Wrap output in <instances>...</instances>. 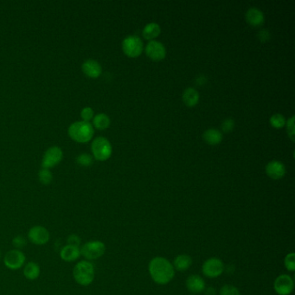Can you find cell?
<instances>
[{"instance_id": "obj_1", "label": "cell", "mask_w": 295, "mask_h": 295, "mask_svg": "<svg viewBox=\"0 0 295 295\" xmlns=\"http://www.w3.org/2000/svg\"><path fill=\"white\" fill-rule=\"evenodd\" d=\"M149 273L152 279L156 283L165 285L174 279L175 269L169 260L158 256L150 261Z\"/></svg>"}, {"instance_id": "obj_13", "label": "cell", "mask_w": 295, "mask_h": 295, "mask_svg": "<svg viewBox=\"0 0 295 295\" xmlns=\"http://www.w3.org/2000/svg\"><path fill=\"white\" fill-rule=\"evenodd\" d=\"M266 174L273 179H280L286 174V167L281 162L272 160L266 165Z\"/></svg>"}, {"instance_id": "obj_31", "label": "cell", "mask_w": 295, "mask_h": 295, "mask_svg": "<svg viewBox=\"0 0 295 295\" xmlns=\"http://www.w3.org/2000/svg\"><path fill=\"white\" fill-rule=\"evenodd\" d=\"M81 243H82V239H81V237L77 236V235H75V234H72V235H70V236H68V245H71V246H74V247H78V248H80Z\"/></svg>"}, {"instance_id": "obj_8", "label": "cell", "mask_w": 295, "mask_h": 295, "mask_svg": "<svg viewBox=\"0 0 295 295\" xmlns=\"http://www.w3.org/2000/svg\"><path fill=\"white\" fill-rule=\"evenodd\" d=\"M26 257L19 249H12L5 254L4 264L6 268L11 270H18L24 265Z\"/></svg>"}, {"instance_id": "obj_3", "label": "cell", "mask_w": 295, "mask_h": 295, "mask_svg": "<svg viewBox=\"0 0 295 295\" xmlns=\"http://www.w3.org/2000/svg\"><path fill=\"white\" fill-rule=\"evenodd\" d=\"M69 135L75 141L86 143L93 138L94 128L89 122H74L69 127Z\"/></svg>"}, {"instance_id": "obj_23", "label": "cell", "mask_w": 295, "mask_h": 295, "mask_svg": "<svg viewBox=\"0 0 295 295\" xmlns=\"http://www.w3.org/2000/svg\"><path fill=\"white\" fill-rule=\"evenodd\" d=\"M94 126L100 130H104L110 125V119L105 114H99L95 115L93 120Z\"/></svg>"}, {"instance_id": "obj_18", "label": "cell", "mask_w": 295, "mask_h": 295, "mask_svg": "<svg viewBox=\"0 0 295 295\" xmlns=\"http://www.w3.org/2000/svg\"><path fill=\"white\" fill-rule=\"evenodd\" d=\"M24 276L28 280H35L39 277L41 268L38 264L35 261L28 262L24 268Z\"/></svg>"}, {"instance_id": "obj_30", "label": "cell", "mask_w": 295, "mask_h": 295, "mask_svg": "<svg viewBox=\"0 0 295 295\" xmlns=\"http://www.w3.org/2000/svg\"><path fill=\"white\" fill-rule=\"evenodd\" d=\"M81 117L83 118V121L89 122L94 119V111L89 106H86L81 112Z\"/></svg>"}, {"instance_id": "obj_22", "label": "cell", "mask_w": 295, "mask_h": 295, "mask_svg": "<svg viewBox=\"0 0 295 295\" xmlns=\"http://www.w3.org/2000/svg\"><path fill=\"white\" fill-rule=\"evenodd\" d=\"M161 29L157 23H149L143 29V35L146 39L152 40L160 34Z\"/></svg>"}, {"instance_id": "obj_19", "label": "cell", "mask_w": 295, "mask_h": 295, "mask_svg": "<svg viewBox=\"0 0 295 295\" xmlns=\"http://www.w3.org/2000/svg\"><path fill=\"white\" fill-rule=\"evenodd\" d=\"M203 138L205 142H207L208 145L215 146L219 144L223 140V134L220 131L215 129V128H210L208 130L205 131L203 134Z\"/></svg>"}, {"instance_id": "obj_21", "label": "cell", "mask_w": 295, "mask_h": 295, "mask_svg": "<svg viewBox=\"0 0 295 295\" xmlns=\"http://www.w3.org/2000/svg\"><path fill=\"white\" fill-rule=\"evenodd\" d=\"M191 264H192V259L191 256L187 255H180L175 258L174 268L177 271H186L187 269H189Z\"/></svg>"}, {"instance_id": "obj_28", "label": "cell", "mask_w": 295, "mask_h": 295, "mask_svg": "<svg viewBox=\"0 0 295 295\" xmlns=\"http://www.w3.org/2000/svg\"><path fill=\"white\" fill-rule=\"evenodd\" d=\"M76 161L83 166H89L93 164V157L89 154H82L76 157Z\"/></svg>"}, {"instance_id": "obj_14", "label": "cell", "mask_w": 295, "mask_h": 295, "mask_svg": "<svg viewBox=\"0 0 295 295\" xmlns=\"http://www.w3.org/2000/svg\"><path fill=\"white\" fill-rule=\"evenodd\" d=\"M186 287L191 293L199 294L205 290V280L197 275L190 276L186 279Z\"/></svg>"}, {"instance_id": "obj_9", "label": "cell", "mask_w": 295, "mask_h": 295, "mask_svg": "<svg viewBox=\"0 0 295 295\" xmlns=\"http://www.w3.org/2000/svg\"><path fill=\"white\" fill-rule=\"evenodd\" d=\"M202 271L208 278H217L225 271V264L220 259L212 257L205 260L202 267Z\"/></svg>"}, {"instance_id": "obj_34", "label": "cell", "mask_w": 295, "mask_h": 295, "mask_svg": "<svg viewBox=\"0 0 295 295\" xmlns=\"http://www.w3.org/2000/svg\"><path fill=\"white\" fill-rule=\"evenodd\" d=\"M258 38H259L260 42H262V43L268 42L269 38H270L269 32L267 31V30H261V31L258 33Z\"/></svg>"}, {"instance_id": "obj_24", "label": "cell", "mask_w": 295, "mask_h": 295, "mask_svg": "<svg viewBox=\"0 0 295 295\" xmlns=\"http://www.w3.org/2000/svg\"><path fill=\"white\" fill-rule=\"evenodd\" d=\"M270 124L275 128H281L286 125V119L282 114H276L272 115L270 118Z\"/></svg>"}, {"instance_id": "obj_36", "label": "cell", "mask_w": 295, "mask_h": 295, "mask_svg": "<svg viewBox=\"0 0 295 295\" xmlns=\"http://www.w3.org/2000/svg\"><path fill=\"white\" fill-rule=\"evenodd\" d=\"M0 257H1V252H0Z\"/></svg>"}, {"instance_id": "obj_35", "label": "cell", "mask_w": 295, "mask_h": 295, "mask_svg": "<svg viewBox=\"0 0 295 295\" xmlns=\"http://www.w3.org/2000/svg\"><path fill=\"white\" fill-rule=\"evenodd\" d=\"M205 294L206 295H216L217 294V292H216V289L214 288V287H208L206 290H205Z\"/></svg>"}, {"instance_id": "obj_29", "label": "cell", "mask_w": 295, "mask_h": 295, "mask_svg": "<svg viewBox=\"0 0 295 295\" xmlns=\"http://www.w3.org/2000/svg\"><path fill=\"white\" fill-rule=\"evenodd\" d=\"M27 244V240L26 238L23 236H17L13 238L12 240V245L16 248V249L23 248L26 246Z\"/></svg>"}, {"instance_id": "obj_12", "label": "cell", "mask_w": 295, "mask_h": 295, "mask_svg": "<svg viewBox=\"0 0 295 295\" xmlns=\"http://www.w3.org/2000/svg\"><path fill=\"white\" fill-rule=\"evenodd\" d=\"M146 53L151 59L154 60V61H159V60L165 58V55H166V50H165L164 44L160 42L151 40L146 45Z\"/></svg>"}, {"instance_id": "obj_27", "label": "cell", "mask_w": 295, "mask_h": 295, "mask_svg": "<svg viewBox=\"0 0 295 295\" xmlns=\"http://www.w3.org/2000/svg\"><path fill=\"white\" fill-rule=\"evenodd\" d=\"M220 295H241L237 287L232 285H225L220 290Z\"/></svg>"}, {"instance_id": "obj_5", "label": "cell", "mask_w": 295, "mask_h": 295, "mask_svg": "<svg viewBox=\"0 0 295 295\" xmlns=\"http://www.w3.org/2000/svg\"><path fill=\"white\" fill-rule=\"evenodd\" d=\"M94 157L100 161H105L112 155V146L110 142L104 137H99L92 142L91 146Z\"/></svg>"}, {"instance_id": "obj_20", "label": "cell", "mask_w": 295, "mask_h": 295, "mask_svg": "<svg viewBox=\"0 0 295 295\" xmlns=\"http://www.w3.org/2000/svg\"><path fill=\"white\" fill-rule=\"evenodd\" d=\"M182 98L186 106H194L197 105L199 101V94L195 88L188 87L184 91Z\"/></svg>"}, {"instance_id": "obj_7", "label": "cell", "mask_w": 295, "mask_h": 295, "mask_svg": "<svg viewBox=\"0 0 295 295\" xmlns=\"http://www.w3.org/2000/svg\"><path fill=\"white\" fill-rule=\"evenodd\" d=\"M28 239L36 246H43L50 242L51 234L44 226L35 225L30 228L28 232Z\"/></svg>"}, {"instance_id": "obj_10", "label": "cell", "mask_w": 295, "mask_h": 295, "mask_svg": "<svg viewBox=\"0 0 295 295\" xmlns=\"http://www.w3.org/2000/svg\"><path fill=\"white\" fill-rule=\"evenodd\" d=\"M63 151L58 146H52L44 154L42 166L44 169L50 170L58 165L63 158Z\"/></svg>"}, {"instance_id": "obj_37", "label": "cell", "mask_w": 295, "mask_h": 295, "mask_svg": "<svg viewBox=\"0 0 295 295\" xmlns=\"http://www.w3.org/2000/svg\"></svg>"}, {"instance_id": "obj_2", "label": "cell", "mask_w": 295, "mask_h": 295, "mask_svg": "<svg viewBox=\"0 0 295 295\" xmlns=\"http://www.w3.org/2000/svg\"><path fill=\"white\" fill-rule=\"evenodd\" d=\"M95 276V267L89 260H80L73 269L75 282L83 287L89 286L94 281Z\"/></svg>"}, {"instance_id": "obj_32", "label": "cell", "mask_w": 295, "mask_h": 295, "mask_svg": "<svg viewBox=\"0 0 295 295\" xmlns=\"http://www.w3.org/2000/svg\"><path fill=\"white\" fill-rule=\"evenodd\" d=\"M287 133L292 141H295V116H292L287 122Z\"/></svg>"}, {"instance_id": "obj_16", "label": "cell", "mask_w": 295, "mask_h": 295, "mask_svg": "<svg viewBox=\"0 0 295 295\" xmlns=\"http://www.w3.org/2000/svg\"><path fill=\"white\" fill-rule=\"evenodd\" d=\"M83 71L85 75L91 78H97L102 74V66L95 60L88 59L83 64Z\"/></svg>"}, {"instance_id": "obj_17", "label": "cell", "mask_w": 295, "mask_h": 295, "mask_svg": "<svg viewBox=\"0 0 295 295\" xmlns=\"http://www.w3.org/2000/svg\"><path fill=\"white\" fill-rule=\"evenodd\" d=\"M81 256V251L78 247H74L71 245H65L60 251V257L66 262H73L77 260Z\"/></svg>"}, {"instance_id": "obj_4", "label": "cell", "mask_w": 295, "mask_h": 295, "mask_svg": "<svg viewBox=\"0 0 295 295\" xmlns=\"http://www.w3.org/2000/svg\"><path fill=\"white\" fill-rule=\"evenodd\" d=\"M81 256L86 260H96L101 258L106 252V245L101 241H90L80 248Z\"/></svg>"}, {"instance_id": "obj_26", "label": "cell", "mask_w": 295, "mask_h": 295, "mask_svg": "<svg viewBox=\"0 0 295 295\" xmlns=\"http://www.w3.org/2000/svg\"><path fill=\"white\" fill-rule=\"evenodd\" d=\"M285 267L288 271L294 272L295 270V253H290L288 254L284 260Z\"/></svg>"}, {"instance_id": "obj_33", "label": "cell", "mask_w": 295, "mask_h": 295, "mask_svg": "<svg viewBox=\"0 0 295 295\" xmlns=\"http://www.w3.org/2000/svg\"><path fill=\"white\" fill-rule=\"evenodd\" d=\"M234 126H235V121H233L232 119L228 118L224 121L221 127H222V130L225 133H229L234 129Z\"/></svg>"}, {"instance_id": "obj_11", "label": "cell", "mask_w": 295, "mask_h": 295, "mask_svg": "<svg viewBox=\"0 0 295 295\" xmlns=\"http://www.w3.org/2000/svg\"><path fill=\"white\" fill-rule=\"evenodd\" d=\"M294 280L287 275L278 276L274 283V288L279 295H291L292 292L294 291Z\"/></svg>"}, {"instance_id": "obj_15", "label": "cell", "mask_w": 295, "mask_h": 295, "mask_svg": "<svg viewBox=\"0 0 295 295\" xmlns=\"http://www.w3.org/2000/svg\"><path fill=\"white\" fill-rule=\"evenodd\" d=\"M246 20L252 26L259 27L263 24L265 17L263 12L260 10L256 7H251L246 12Z\"/></svg>"}, {"instance_id": "obj_25", "label": "cell", "mask_w": 295, "mask_h": 295, "mask_svg": "<svg viewBox=\"0 0 295 295\" xmlns=\"http://www.w3.org/2000/svg\"><path fill=\"white\" fill-rule=\"evenodd\" d=\"M38 177H39V180L43 185H50L52 182L53 179V176H52V173L50 172V170L43 169L41 170L38 174Z\"/></svg>"}, {"instance_id": "obj_6", "label": "cell", "mask_w": 295, "mask_h": 295, "mask_svg": "<svg viewBox=\"0 0 295 295\" xmlns=\"http://www.w3.org/2000/svg\"><path fill=\"white\" fill-rule=\"evenodd\" d=\"M122 50L129 57H137L143 52V42L137 35H128L122 42Z\"/></svg>"}]
</instances>
